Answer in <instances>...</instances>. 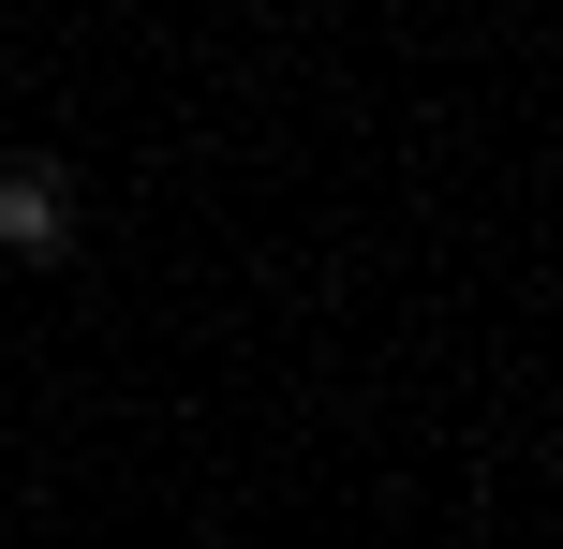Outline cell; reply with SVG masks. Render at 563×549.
Returning <instances> with one entry per match:
<instances>
[{
	"label": "cell",
	"mask_w": 563,
	"mask_h": 549,
	"mask_svg": "<svg viewBox=\"0 0 563 549\" xmlns=\"http://www.w3.org/2000/svg\"><path fill=\"white\" fill-rule=\"evenodd\" d=\"M59 253H75V178L45 149H15L0 164V267H59Z\"/></svg>",
	"instance_id": "cell-1"
}]
</instances>
